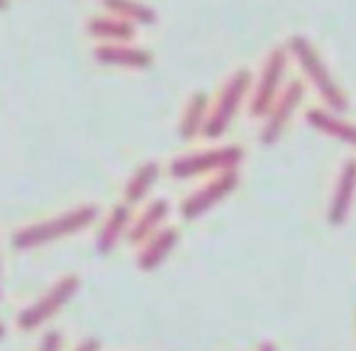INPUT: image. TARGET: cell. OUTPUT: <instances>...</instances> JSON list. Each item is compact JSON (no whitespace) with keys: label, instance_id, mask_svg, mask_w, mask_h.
<instances>
[{"label":"cell","instance_id":"1","mask_svg":"<svg viewBox=\"0 0 356 351\" xmlns=\"http://www.w3.org/2000/svg\"><path fill=\"white\" fill-rule=\"evenodd\" d=\"M100 210L95 205H76V208L66 210V213L56 215V218L42 220V222L27 225L20 227L13 234V247L20 249V252H32V249L47 247L51 242H59V239L74 237V234L88 229L90 225L98 220Z\"/></svg>","mask_w":356,"mask_h":351},{"label":"cell","instance_id":"2","mask_svg":"<svg viewBox=\"0 0 356 351\" xmlns=\"http://www.w3.org/2000/svg\"><path fill=\"white\" fill-rule=\"evenodd\" d=\"M286 49H288V54L296 56L298 66H300L302 74L307 76V81H310L312 88L317 90V95L325 100L327 110L334 115L346 113V110H349V98H346V93L341 90V85L334 81V76H332V71L327 69L322 56L317 54V49L310 44V40L296 35L288 40Z\"/></svg>","mask_w":356,"mask_h":351},{"label":"cell","instance_id":"3","mask_svg":"<svg viewBox=\"0 0 356 351\" xmlns=\"http://www.w3.org/2000/svg\"><path fill=\"white\" fill-rule=\"evenodd\" d=\"M249 93H252V71L249 69L234 71L227 79V83L222 85L215 105L210 108L208 122H205V129H203L205 137L208 139L222 137L229 129V124H232V120L237 117L239 108H242V103L247 100Z\"/></svg>","mask_w":356,"mask_h":351},{"label":"cell","instance_id":"4","mask_svg":"<svg viewBox=\"0 0 356 351\" xmlns=\"http://www.w3.org/2000/svg\"><path fill=\"white\" fill-rule=\"evenodd\" d=\"M81 291V278L69 273V276L59 278L44 295H40L35 302H30L27 307H22L15 317V325L20 327L22 332H35L40 329L42 325L56 317L71 300L76 297V293Z\"/></svg>","mask_w":356,"mask_h":351},{"label":"cell","instance_id":"5","mask_svg":"<svg viewBox=\"0 0 356 351\" xmlns=\"http://www.w3.org/2000/svg\"><path fill=\"white\" fill-rule=\"evenodd\" d=\"M242 161H244V149L237 147V144H227V147L203 149V152L173 158L171 166H168V173H171L173 179L188 181L195 179V176H205V173L237 171Z\"/></svg>","mask_w":356,"mask_h":351},{"label":"cell","instance_id":"6","mask_svg":"<svg viewBox=\"0 0 356 351\" xmlns=\"http://www.w3.org/2000/svg\"><path fill=\"white\" fill-rule=\"evenodd\" d=\"M288 49L286 47H276L268 54L266 64L261 69L257 85L252 90V98H249V115L252 117H266V113L271 110V105L276 103V98L283 90V79H286L288 69Z\"/></svg>","mask_w":356,"mask_h":351},{"label":"cell","instance_id":"7","mask_svg":"<svg viewBox=\"0 0 356 351\" xmlns=\"http://www.w3.org/2000/svg\"><path fill=\"white\" fill-rule=\"evenodd\" d=\"M237 186H239V173L237 171L218 173L215 179H210L205 186H200L198 190H193V193L181 203V215H184V220L203 218V215L210 213L215 205L222 203L229 193H234Z\"/></svg>","mask_w":356,"mask_h":351},{"label":"cell","instance_id":"8","mask_svg":"<svg viewBox=\"0 0 356 351\" xmlns=\"http://www.w3.org/2000/svg\"><path fill=\"white\" fill-rule=\"evenodd\" d=\"M302 98H305V83L302 81H291L288 85H283L281 95L276 98V103L271 105V110L266 113V122L261 129V144H273L283 134V129L288 127V122L293 120L296 110L300 108Z\"/></svg>","mask_w":356,"mask_h":351},{"label":"cell","instance_id":"9","mask_svg":"<svg viewBox=\"0 0 356 351\" xmlns=\"http://www.w3.org/2000/svg\"><path fill=\"white\" fill-rule=\"evenodd\" d=\"M356 200V158H346L339 171V179L332 190L330 208H327V222L339 227L349 220L351 205Z\"/></svg>","mask_w":356,"mask_h":351},{"label":"cell","instance_id":"10","mask_svg":"<svg viewBox=\"0 0 356 351\" xmlns=\"http://www.w3.org/2000/svg\"><path fill=\"white\" fill-rule=\"evenodd\" d=\"M129 225H132V208H129L127 203H118L110 210L105 222L100 225L98 237H95V252H98L100 256H108L120 244V239L127 237Z\"/></svg>","mask_w":356,"mask_h":351},{"label":"cell","instance_id":"11","mask_svg":"<svg viewBox=\"0 0 356 351\" xmlns=\"http://www.w3.org/2000/svg\"><path fill=\"white\" fill-rule=\"evenodd\" d=\"M168 213H171L168 200H163V198L152 200L137 218H132V225H129V232H127L129 244L142 247L149 237H154V234L163 227V222L168 220Z\"/></svg>","mask_w":356,"mask_h":351},{"label":"cell","instance_id":"12","mask_svg":"<svg viewBox=\"0 0 356 351\" xmlns=\"http://www.w3.org/2000/svg\"><path fill=\"white\" fill-rule=\"evenodd\" d=\"M93 56L98 64L118 69H149L154 64L152 51L129 44H100L93 49Z\"/></svg>","mask_w":356,"mask_h":351},{"label":"cell","instance_id":"13","mask_svg":"<svg viewBox=\"0 0 356 351\" xmlns=\"http://www.w3.org/2000/svg\"><path fill=\"white\" fill-rule=\"evenodd\" d=\"M178 239H181L178 237V229H173V227H161L154 237H149L137 254L139 271L149 273V271H154V268L161 266V263L168 259V254L176 249Z\"/></svg>","mask_w":356,"mask_h":351},{"label":"cell","instance_id":"14","mask_svg":"<svg viewBox=\"0 0 356 351\" xmlns=\"http://www.w3.org/2000/svg\"><path fill=\"white\" fill-rule=\"evenodd\" d=\"M305 120L312 129H317V132L325 134V137H332V139H337V142L356 147V124L344 120L341 115H334L322 108H312L305 113Z\"/></svg>","mask_w":356,"mask_h":351},{"label":"cell","instance_id":"15","mask_svg":"<svg viewBox=\"0 0 356 351\" xmlns=\"http://www.w3.org/2000/svg\"><path fill=\"white\" fill-rule=\"evenodd\" d=\"M86 30H88L90 37H95L100 42H110V44H124V42H132L134 35H137V27L115 15L90 17Z\"/></svg>","mask_w":356,"mask_h":351},{"label":"cell","instance_id":"16","mask_svg":"<svg viewBox=\"0 0 356 351\" xmlns=\"http://www.w3.org/2000/svg\"><path fill=\"white\" fill-rule=\"evenodd\" d=\"M208 113H210V103L205 93H195L193 98L186 105V113L181 117V124H178V134L184 142H191L198 134H203L205 122H208Z\"/></svg>","mask_w":356,"mask_h":351},{"label":"cell","instance_id":"17","mask_svg":"<svg viewBox=\"0 0 356 351\" xmlns=\"http://www.w3.org/2000/svg\"><path fill=\"white\" fill-rule=\"evenodd\" d=\"M103 8L110 15L120 17V20H127L129 25H154L156 22V13L149 6H144L142 0H103Z\"/></svg>","mask_w":356,"mask_h":351},{"label":"cell","instance_id":"18","mask_svg":"<svg viewBox=\"0 0 356 351\" xmlns=\"http://www.w3.org/2000/svg\"><path fill=\"white\" fill-rule=\"evenodd\" d=\"M159 171H161L159 163L147 161L132 173V179H129L127 186H124V203H127L129 208H132V205H139L144 198H147L149 190H152L154 183L159 181Z\"/></svg>","mask_w":356,"mask_h":351},{"label":"cell","instance_id":"19","mask_svg":"<svg viewBox=\"0 0 356 351\" xmlns=\"http://www.w3.org/2000/svg\"><path fill=\"white\" fill-rule=\"evenodd\" d=\"M61 346H64V336H61V332L49 329V332L42 334V341H40V346H37V351H61Z\"/></svg>","mask_w":356,"mask_h":351},{"label":"cell","instance_id":"20","mask_svg":"<svg viewBox=\"0 0 356 351\" xmlns=\"http://www.w3.org/2000/svg\"><path fill=\"white\" fill-rule=\"evenodd\" d=\"M74 351H100V341L93 339V336H88V339H83L79 346H76Z\"/></svg>","mask_w":356,"mask_h":351},{"label":"cell","instance_id":"21","mask_svg":"<svg viewBox=\"0 0 356 351\" xmlns=\"http://www.w3.org/2000/svg\"><path fill=\"white\" fill-rule=\"evenodd\" d=\"M259 351H278L276 344H271V341H264L261 346H259Z\"/></svg>","mask_w":356,"mask_h":351},{"label":"cell","instance_id":"22","mask_svg":"<svg viewBox=\"0 0 356 351\" xmlns=\"http://www.w3.org/2000/svg\"><path fill=\"white\" fill-rule=\"evenodd\" d=\"M3 336H6V325L0 322V339H3Z\"/></svg>","mask_w":356,"mask_h":351},{"label":"cell","instance_id":"23","mask_svg":"<svg viewBox=\"0 0 356 351\" xmlns=\"http://www.w3.org/2000/svg\"><path fill=\"white\" fill-rule=\"evenodd\" d=\"M8 8V0H0V10H6Z\"/></svg>","mask_w":356,"mask_h":351},{"label":"cell","instance_id":"24","mask_svg":"<svg viewBox=\"0 0 356 351\" xmlns=\"http://www.w3.org/2000/svg\"><path fill=\"white\" fill-rule=\"evenodd\" d=\"M0 295H3V288H0Z\"/></svg>","mask_w":356,"mask_h":351}]
</instances>
